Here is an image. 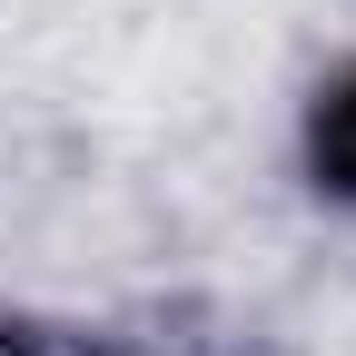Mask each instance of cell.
<instances>
[{"mask_svg": "<svg viewBox=\"0 0 356 356\" xmlns=\"http://www.w3.org/2000/svg\"><path fill=\"white\" fill-rule=\"evenodd\" d=\"M297 159H307V188L327 208H356V60L307 99V129H297Z\"/></svg>", "mask_w": 356, "mask_h": 356, "instance_id": "obj_1", "label": "cell"}]
</instances>
